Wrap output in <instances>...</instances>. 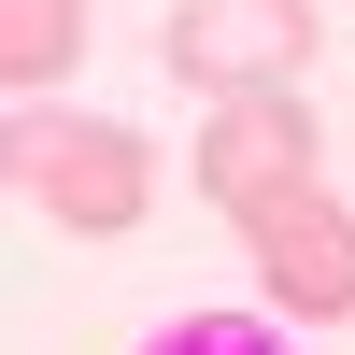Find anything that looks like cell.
I'll list each match as a JSON object with an SVG mask.
<instances>
[{"mask_svg":"<svg viewBox=\"0 0 355 355\" xmlns=\"http://www.w3.org/2000/svg\"><path fill=\"white\" fill-rule=\"evenodd\" d=\"M242 256H256V284H270V313L284 327H341L355 313V214H327V199H270V214L242 227Z\"/></svg>","mask_w":355,"mask_h":355,"instance_id":"277c9868","label":"cell"},{"mask_svg":"<svg viewBox=\"0 0 355 355\" xmlns=\"http://www.w3.org/2000/svg\"><path fill=\"white\" fill-rule=\"evenodd\" d=\"M142 355H284V327L270 313H185V327H157Z\"/></svg>","mask_w":355,"mask_h":355,"instance_id":"8992f818","label":"cell"},{"mask_svg":"<svg viewBox=\"0 0 355 355\" xmlns=\"http://www.w3.org/2000/svg\"><path fill=\"white\" fill-rule=\"evenodd\" d=\"M71 57H85V0H0V85H15V114L57 100Z\"/></svg>","mask_w":355,"mask_h":355,"instance_id":"5b68a950","label":"cell"},{"mask_svg":"<svg viewBox=\"0 0 355 355\" xmlns=\"http://www.w3.org/2000/svg\"><path fill=\"white\" fill-rule=\"evenodd\" d=\"M157 57H171V85H199V100H270V85H299V57H313V0H185Z\"/></svg>","mask_w":355,"mask_h":355,"instance_id":"7a4b0ae2","label":"cell"},{"mask_svg":"<svg viewBox=\"0 0 355 355\" xmlns=\"http://www.w3.org/2000/svg\"><path fill=\"white\" fill-rule=\"evenodd\" d=\"M15 199H43V227H85V242H128L157 214V142L114 128V114H71V100H28L15 128Z\"/></svg>","mask_w":355,"mask_h":355,"instance_id":"6da1fadb","label":"cell"},{"mask_svg":"<svg viewBox=\"0 0 355 355\" xmlns=\"http://www.w3.org/2000/svg\"><path fill=\"white\" fill-rule=\"evenodd\" d=\"M313 185V114L299 85H270V100H214V128H199V199H214L227 227H256L270 199Z\"/></svg>","mask_w":355,"mask_h":355,"instance_id":"3957f363","label":"cell"}]
</instances>
